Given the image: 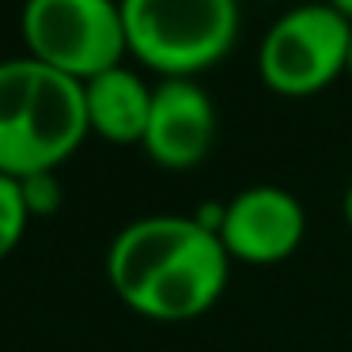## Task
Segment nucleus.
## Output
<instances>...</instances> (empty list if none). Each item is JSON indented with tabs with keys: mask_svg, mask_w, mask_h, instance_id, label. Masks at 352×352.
Listing matches in <instances>:
<instances>
[{
	"mask_svg": "<svg viewBox=\"0 0 352 352\" xmlns=\"http://www.w3.org/2000/svg\"><path fill=\"white\" fill-rule=\"evenodd\" d=\"M344 76H352V38H349V61H344Z\"/></svg>",
	"mask_w": 352,
	"mask_h": 352,
	"instance_id": "13",
	"label": "nucleus"
},
{
	"mask_svg": "<svg viewBox=\"0 0 352 352\" xmlns=\"http://www.w3.org/2000/svg\"><path fill=\"white\" fill-rule=\"evenodd\" d=\"M84 107L91 137L110 144H140L152 114V84H144L129 65H114L84 80Z\"/></svg>",
	"mask_w": 352,
	"mask_h": 352,
	"instance_id": "8",
	"label": "nucleus"
},
{
	"mask_svg": "<svg viewBox=\"0 0 352 352\" xmlns=\"http://www.w3.org/2000/svg\"><path fill=\"white\" fill-rule=\"evenodd\" d=\"M110 292L148 322H193L223 299L231 258L197 216H140L107 246Z\"/></svg>",
	"mask_w": 352,
	"mask_h": 352,
	"instance_id": "1",
	"label": "nucleus"
},
{
	"mask_svg": "<svg viewBox=\"0 0 352 352\" xmlns=\"http://www.w3.org/2000/svg\"><path fill=\"white\" fill-rule=\"evenodd\" d=\"M349 38L352 19L341 16L329 0L296 4L269 23L258 50V72L276 95L288 99L318 95L337 76H344Z\"/></svg>",
	"mask_w": 352,
	"mask_h": 352,
	"instance_id": "5",
	"label": "nucleus"
},
{
	"mask_svg": "<svg viewBox=\"0 0 352 352\" xmlns=\"http://www.w3.org/2000/svg\"><path fill=\"white\" fill-rule=\"evenodd\" d=\"M31 208L23 201V186L19 178L0 175V261L12 258L19 250V243L27 239V228H31Z\"/></svg>",
	"mask_w": 352,
	"mask_h": 352,
	"instance_id": "9",
	"label": "nucleus"
},
{
	"mask_svg": "<svg viewBox=\"0 0 352 352\" xmlns=\"http://www.w3.org/2000/svg\"><path fill=\"white\" fill-rule=\"evenodd\" d=\"M341 212H344V223L352 228V182H349V190H344V201H341Z\"/></svg>",
	"mask_w": 352,
	"mask_h": 352,
	"instance_id": "11",
	"label": "nucleus"
},
{
	"mask_svg": "<svg viewBox=\"0 0 352 352\" xmlns=\"http://www.w3.org/2000/svg\"><path fill=\"white\" fill-rule=\"evenodd\" d=\"M205 228L216 231L231 265H280L303 243L307 212L280 186H246L216 208Z\"/></svg>",
	"mask_w": 352,
	"mask_h": 352,
	"instance_id": "6",
	"label": "nucleus"
},
{
	"mask_svg": "<svg viewBox=\"0 0 352 352\" xmlns=\"http://www.w3.org/2000/svg\"><path fill=\"white\" fill-rule=\"evenodd\" d=\"M19 186H23V201H27V208H31V216L57 212V205H61V182H57V170L27 175V178H19Z\"/></svg>",
	"mask_w": 352,
	"mask_h": 352,
	"instance_id": "10",
	"label": "nucleus"
},
{
	"mask_svg": "<svg viewBox=\"0 0 352 352\" xmlns=\"http://www.w3.org/2000/svg\"><path fill=\"white\" fill-rule=\"evenodd\" d=\"M216 140V107L193 76H163L152 87V114L140 148L163 170H193Z\"/></svg>",
	"mask_w": 352,
	"mask_h": 352,
	"instance_id": "7",
	"label": "nucleus"
},
{
	"mask_svg": "<svg viewBox=\"0 0 352 352\" xmlns=\"http://www.w3.org/2000/svg\"><path fill=\"white\" fill-rule=\"evenodd\" d=\"M329 4H333V8L341 12V16H349V19H352V0H329Z\"/></svg>",
	"mask_w": 352,
	"mask_h": 352,
	"instance_id": "12",
	"label": "nucleus"
},
{
	"mask_svg": "<svg viewBox=\"0 0 352 352\" xmlns=\"http://www.w3.org/2000/svg\"><path fill=\"white\" fill-rule=\"evenodd\" d=\"M19 34L27 57L80 84L125 65L129 54L118 0H23Z\"/></svg>",
	"mask_w": 352,
	"mask_h": 352,
	"instance_id": "4",
	"label": "nucleus"
},
{
	"mask_svg": "<svg viewBox=\"0 0 352 352\" xmlns=\"http://www.w3.org/2000/svg\"><path fill=\"white\" fill-rule=\"evenodd\" d=\"M91 137L84 84L34 57L0 61V175L57 170Z\"/></svg>",
	"mask_w": 352,
	"mask_h": 352,
	"instance_id": "2",
	"label": "nucleus"
},
{
	"mask_svg": "<svg viewBox=\"0 0 352 352\" xmlns=\"http://www.w3.org/2000/svg\"><path fill=\"white\" fill-rule=\"evenodd\" d=\"M129 54L160 76L220 65L239 38V0H118Z\"/></svg>",
	"mask_w": 352,
	"mask_h": 352,
	"instance_id": "3",
	"label": "nucleus"
}]
</instances>
